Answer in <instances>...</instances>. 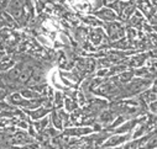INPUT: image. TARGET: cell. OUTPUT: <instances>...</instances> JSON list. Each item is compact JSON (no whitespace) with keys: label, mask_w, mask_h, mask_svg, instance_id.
I'll list each match as a JSON object with an SVG mask.
<instances>
[{"label":"cell","mask_w":157,"mask_h":149,"mask_svg":"<svg viewBox=\"0 0 157 149\" xmlns=\"http://www.w3.org/2000/svg\"><path fill=\"white\" fill-rule=\"evenodd\" d=\"M151 85V79H135L132 80L128 86L124 88V93H129L126 96L132 95V94H137L142 90H145L146 88H148Z\"/></svg>","instance_id":"obj_1"},{"label":"cell","mask_w":157,"mask_h":149,"mask_svg":"<svg viewBox=\"0 0 157 149\" xmlns=\"http://www.w3.org/2000/svg\"><path fill=\"white\" fill-rule=\"evenodd\" d=\"M106 30H108V35L110 37V40H113V41L119 40L124 36V27L117 22L106 25Z\"/></svg>","instance_id":"obj_2"},{"label":"cell","mask_w":157,"mask_h":149,"mask_svg":"<svg viewBox=\"0 0 157 149\" xmlns=\"http://www.w3.org/2000/svg\"><path fill=\"white\" fill-rule=\"evenodd\" d=\"M78 70L81 73H92L95 68V62L93 59H79L77 63Z\"/></svg>","instance_id":"obj_3"},{"label":"cell","mask_w":157,"mask_h":149,"mask_svg":"<svg viewBox=\"0 0 157 149\" xmlns=\"http://www.w3.org/2000/svg\"><path fill=\"white\" fill-rule=\"evenodd\" d=\"M97 16L99 19L104 20V21H114V20H116L115 13L113 10H110V9H101V10H99L97 13Z\"/></svg>","instance_id":"obj_4"},{"label":"cell","mask_w":157,"mask_h":149,"mask_svg":"<svg viewBox=\"0 0 157 149\" xmlns=\"http://www.w3.org/2000/svg\"><path fill=\"white\" fill-rule=\"evenodd\" d=\"M89 36H90V40H92L93 45H99V43L103 41V37H104L103 31H101L100 28H95V30L90 31Z\"/></svg>","instance_id":"obj_5"},{"label":"cell","mask_w":157,"mask_h":149,"mask_svg":"<svg viewBox=\"0 0 157 149\" xmlns=\"http://www.w3.org/2000/svg\"><path fill=\"white\" fill-rule=\"evenodd\" d=\"M147 57H148V54H139V56H136V57H134V58H131L129 60V65H131V67H141L145 63V60L147 59Z\"/></svg>","instance_id":"obj_6"},{"label":"cell","mask_w":157,"mask_h":149,"mask_svg":"<svg viewBox=\"0 0 157 149\" xmlns=\"http://www.w3.org/2000/svg\"><path fill=\"white\" fill-rule=\"evenodd\" d=\"M134 10H135V2L132 0V2H130V3H129V5H128L123 11H121V14H120L121 20H128V19L132 15Z\"/></svg>","instance_id":"obj_7"},{"label":"cell","mask_w":157,"mask_h":149,"mask_svg":"<svg viewBox=\"0 0 157 149\" xmlns=\"http://www.w3.org/2000/svg\"><path fill=\"white\" fill-rule=\"evenodd\" d=\"M92 132L90 128H73V129H66L64 134L66 136H83V134H87Z\"/></svg>","instance_id":"obj_8"},{"label":"cell","mask_w":157,"mask_h":149,"mask_svg":"<svg viewBox=\"0 0 157 149\" xmlns=\"http://www.w3.org/2000/svg\"><path fill=\"white\" fill-rule=\"evenodd\" d=\"M128 136H124V137H119V136H116V137H111L108 139V142L104 144V147H114V145H117V144H120L125 140H128Z\"/></svg>","instance_id":"obj_9"},{"label":"cell","mask_w":157,"mask_h":149,"mask_svg":"<svg viewBox=\"0 0 157 149\" xmlns=\"http://www.w3.org/2000/svg\"><path fill=\"white\" fill-rule=\"evenodd\" d=\"M130 24H131V27H137V28H140L141 26H144L145 22H144V19L141 17V15H140L139 13H136L135 16L131 19Z\"/></svg>","instance_id":"obj_10"},{"label":"cell","mask_w":157,"mask_h":149,"mask_svg":"<svg viewBox=\"0 0 157 149\" xmlns=\"http://www.w3.org/2000/svg\"><path fill=\"white\" fill-rule=\"evenodd\" d=\"M113 118H114V114L111 112V111H105V112H103V114L100 115V117H99L100 122L104 123V125L110 123V122L113 121Z\"/></svg>","instance_id":"obj_11"},{"label":"cell","mask_w":157,"mask_h":149,"mask_svg":"<svg viewBox=\"0 0 157 149\" xmlns=\"http://www.w3.org/2000/svg\"><path fill=\"white\" fill-rule=\"evenodd\" d=\"M132 75H134V71H125V73H121L120 75L116 78V80H119L123 84H126L128 82H130V79L132 78Z\"/></svg>","instance_id":"obj_12"},{"label":"cell","mask_w":157,"mask_h":149,"mask_svg":"<svg viewBox=\"0 0 157 149\" xmlns=\"http://www.w3.org/2000/svg\"><path fill=\"white\" fill-rule=\"evenodd\" d=\"M14 65V59H2L0 62V71H4V70H8L9 68H13Z\"/></svg>","instance_id":"obj_13"},{"label":"cell","mask_w":157,"mask_h":149,"mask_svg":"<svg viewBox=\"0 0 157 149\" xmlns=\"http://www.w3.org/2000/svg\"><path fill=\"white\" fill-rule=\"evenodd\" d=\"M155 91H156V86L153 85V89L150 91H146L145 94H142V99H145L147 102H152V101H155L156 100V94H155Z\"/></svg>","instance_id":"obj_14"},{"label":"cell","mask_w":157,"mask_h":149,"mask_svg":"<svg viewBox=\"0 0 157 149\" xmlns=\"http://www.w3.org/2000/svg\"><path fill=\"white\" fill-rule=\"evenodd\" d=\"M137 123V120H132V121H129L128 123H125L123 127H119L116 129V132H119V133H123V132H126V131H129V129H131Z\"/></svg>","instance_id":"obj_15"},{"label":"cell","mask_w":157,"mask_h":149,"mask_svg":"<svg viewBox=\"0 0 157 149\" xmlns=\"http://www.w3.org/2000/svg\"><path fill=\"white\" fill-rule=\"evenodd\" d=\"M48 108H41V110H37V111H35V112H30V116L32 117V118H35V120H37V118H41V117H44L47 112H48Z\"/></svg>","instance_id":"obj_16"},{"label":"cell","mask_w":157,"mask_h":149,"mask_svg":"<svg viewBox=\"0 0 157 149\" xmlns=\"http://www.w3.org/2000/svg\"><path fill=\"white\" fill-rule=\"evenodd\" d=\"M52 121H53V125H55L57 128H62V126H63V120L61 118V116H59L58 112H53V114H52Z\"/></svg>","instance_id":"obj_17"},{"label":"cell","mask_w":157,"mask_h":149,"mask_svg":"<svg viewBox=\"0 0 157 149\" xmlns=\"http://www.w3.org/2000/svg\"><path fill=\"white\" fill-rule=\"evenodd\" d=\"M47 125H48V120H47V118L42 120L41 122H37V123L35 125L36 131H37V132H40V133H42V132H44V129H45V127H46Z\"/></svg>","instance_id":"obj_18"},{"label":"cell","mask_w":157,"mask_h":149,"mask_svg":"<svg viewBox=\"0 0 157 149\" xmlns=\"http://www.w3.org/2000/svg\"><path fill=\"white\" fill-rule=\"evenodd\" d=\"M62 105H63L62 94H61V93H56V94H55V107H56V108H59Z\"/></svg>","instance_id":"obj_19"},{"label":"cell","mask_w":157,"mask_h":149,"mask_svg":"<svg viewBox=\"0 0 157 149\" xmlns=\"http://www.w3.org/2000/svg\"><path fill=\"white\" fill-rule=\"evenodd\" d=\"M66 107H67L68 111H73V110L77 108V104H75V101L73 99L68 97V99H66Z\"/></svg>","instance_id":"obj_20"},{"label":"cell","mask_w":157,"mask_h":149,"mask_svg":"<svg viewBox=\"0 0 157 149\" xmlns=\"http://www.w3.org/2000/svg\"><path fill=\"white\" fill-rule=\"evenodd\" d=\"M113 46L116 47V48H130V47H131L130 43H128L126 40H123L121 42H120V41H117V42H115Z\"/></svg>","instance_id":"obj_21"},{"label":"cell","mask_w":157,"mask_h":149,"mask_svg":"<svg viewBox=\"0 0 157 149\" xmlns=\"http://www.w3.org/2000/svg\"><path fill=\"white\" fill-rule=\"evenodd\" d=\"M125 69H126V65H116V67L111 68L108 74L113 75V74H116V73H119V71H123V70H125Z\"/></svg>","instance_id":"obj_22"},{"label":"cell","mask_w":157,"mask_h":149,"mask_svg":"<svg viewBox=\"0 0 157 149\" xmlns=\"http://www.w3.org/2000/svg\"><path fill=\"white\" fill-rule=\"evenodd\" d=\"M84 36H86V30H84V28H77V31H75V37H77L78 41H83Z\"/></svg>","instance_id":"obj_23"},{"label":"cell","mask_w":157,"mask_h":149,"mask_svg":"<svg viewBox=\"0 0 157 149\" xmlns=\"http://www.w3.org/2000/svg\"><path fill=\"white\" fill-rule=\"evenodd\" d=\"M84 21L89 25H94V26H98V25H101V22L98 20V19H94V17H84Z\"/></svg>","instance_id":"obj_24"},{"label":"cell","mask_w":157,"mask_h":149,"mask_svg":"<svg viewBox=\"0 0 157 149\" xmlns=\"http://www.w3.org/2000/svg\"><path fill=\"white\" fill-rule=\"evenodd\" d=\"M21 94L24 96H26V97H37V96H40V94H37L35 91H31V90H24V91H21Z\"/></svg>","instance_id":"obj_25"},{"label":"cell","mask_w":157,"mask_h":149,"mask_svg":"<svg viewBox=\"0 0 157 149\" xmlns=\"http://www.w3.org/2000/svg\"><path fill=\"white\" fill-rule=\"evenodd\" d=\"M150 108H151V111L155 114L156 112V102L155 101H152V102H150Z\"/></svg>","instance_id":"obj_26"},{"label":"cell","mask_w":157,"mask_h":149,"mask_svg":"<svg viewBox=\"0 0 157 149\" xmlns=\"http://www.w3.org/2000/svg\"><path fill=\"white\" fill-rule=\"evenodd\" d=\"M106 74H108V70L106 69H103V70H99L98 71V75L99 77H104V75H106Z\"/></svg>","instance_id":"obj_27"},{"label":"cell","mask_w":157,"mask_h":149,"mask_svg":"<svg viewBox=\"0 0 157 149\" xmlns=\"http://www.w3.org/2000/svg\"><path fill=\"white\" fill-rule=\"evenodd\" d=\"M114 2H116V0H104V4L110 5V4H111V3H114Z\"/></svg>","instance_id":"obj_28"},{"label":"cell","mask_w":157,"mask_h":149,"mask_svg":"<svg viewBox=\"0 0 157 149\" xmlns=\"http://www.w3.org/2000/svg\"><path fill=\"white\" fill-rule=\"evenodd\" d=\"M6 95V93L5 91H2V90H0V100H2V99H4V96Z\"/></svg>","instance_id":"obj_29"},{"label":"cell","mask_w":157,"mask_h":149,"mask_svg":"<svg viewBox=\"0 0 157 149\" xmlns=\"http://www.w3.org/2000/svg\"><path fill=\"white\" fill-rule=\"evenodd\" d=\"M47 2H48V0H40V3H41V4H44V3H47Z\"/></svg>","instance_id":"obj_30"},{"label":"cell","mask_w":157,"mask_h":149,"mask_svg":"<svg viewBox=\"0 0 157 149\" xmlns=\"http://www.w3.org/2000/svg\"><path fill=\"white\" fill-rule=\"evenodd\" d=\"M0 59H2V56H0Z\"/></svg>","instance_id":"obj_31"}]
</instances>
